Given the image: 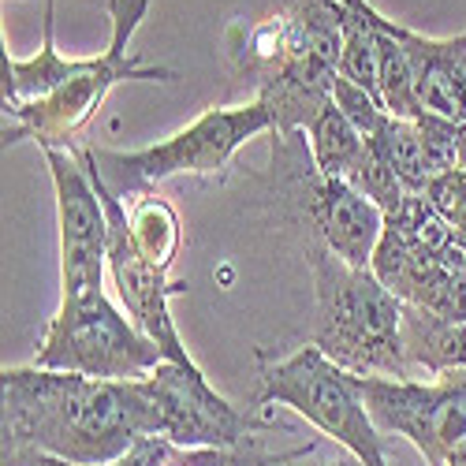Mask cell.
I'll return each mask as SVG.
<instances>
[{
    "label": "cell",
    "instance_id": "cell-1",
    "mask_svg": "<svg viewBox=\"0 0 466 466\" xmlns=\"http://www.w3.org/2000/svg\"><path fill=\"white\" fill-rule=\"evenodd\" d=\"M0 455H46L67 466H108L142 437H157L142 380H94L42 366L0 370Z\"/></svg>",
    "mask_w": 466,
    "mask_h": 466
},
{
    "label": "cell",
    "instance_id": "cell-2",
    "mask_svg": "<svg viewBox=\"0 0 466 466\" xmlns=\"http://www.w3.org/2000/svg\"><path fill=\"white\" fill-rule=\"evenodd\" d=\"M149 12V0H108L112 37L108 49L90 60H67L56 49V0H46V42L34 60L5 49V146L37 142L42 149H79L101 101L120 83H179L172 67H146L135 60L131 37Z\"/></svg>",
    "mask_w": 466,
    "mask_h": 466
},
{
    "label": "cell",
    "instance_id": "cell-3",
    "mask_svg": "<svg viewBox=\"0 0 466 466\" xmlns=\"http://www.w3.org/2000/svg\"><path fill=\"white\" fill-rule=\"evenodd\" d=\"M343 0H277L250 26H228V53L254 97L273 116V135L306 131L332 101L343 53Z\"/></svg>",
    "mask_w": 466,
    "mask_h": 466
},
{
    "label": "cell",
    "instance_id": "cell-4",
    "mask_svg": "<svg viewBox=\"0 0 466 466\" xmlns=\"http://www.w3.org/2000/svg\"><path fill=\"white\" fill-rule=\"evenodd\" d=\"M306 261L318 299L309 343L355 377L414 380L403 355V302L373 268L343 265L318 239H306Z\"/></svg>",
    "mask_w": 466,
    "mask_h": 466
},
{
    "label": "cell",
    "instance_id": "cell-5",
    "mask_svg": "<svg viewBox=\"0 0 466 466\" xmlns=\"http://www.w3.org/2000/svg\"><path fill=\"white\" fill-rule=\"evenodd\" d=\"M261 131H273V116H268L265 101L250 97L247 105H224V108L213 105L190 127L153 142L146 149L86 146V157L116 198L135 202L157 183L176 179V176L224 179L239 146H247Z\"/></svg>",
    "mask_w": 466,
    "mask_h": 466
},
{
    "label": "cell",
    "instance_id": "cell-6",
    "mask_svg": "<svg viewBox=\"0 0 466 466\" xmlns=\"http://www.w3.org/2000/svg\"><path fill=\"white\" fill-rule=\"evenodd\" d=\"M254 403L288 407L306 418L318 433L336 441L362 466H388L384 459V433L366 410V400L355 384V373L339 370L314 343H302L299 351L265 362L258 373Z\"/></svg>",
    "mask_w": 466,
    "mask_h": 466
},
{
    "label": "cell",
    "instance_id": "cell-7",
    "mask_svg": "<svg viewBox=\"0 0 466 466\" xmlns=\"http://www.w3.org/2000/svg\"><path fill=\"white\" fill-rule=\"evenodd\" d=\"M161 362V347L138 332V325L105 295V288L60 299L34 355V366L42 370L94 380H142Z\"/></svg>",
    "mask_w": 466,
    "mask_h": 466
},
{
    "label": "cell",
    "instance_id": "cell-8",
    "mask_svg": "<svg viewBox=\"0 0 466 466\" xmlns=\"http://www.w3.org/2000/svg\"><path fill=\"white\" fill-rule=\"evenodd\" d=\"M380 433H396L418 448L425 466H466V370L433 380L355 377Z\"/></svg>",
    "mask_w": 466,
    "mask_h": 466
},
{
    "label": "cell",
    "instance_id": "cell-9",
    "mask_svg": "<svg viewBox=\"0 0 466 466\" xmlns=\"http://www.w3.org/2000/svg\"><path fill=\"white\" fill-rule=\"evenodd\" d=\"M142 388L157 410V437L183 451H243L258 433V421L217 396L198 366L161 362Z\"/></svg>",
    "mask_w": 466,
    "mask_h": 466
},
{
    "label": "cell",
    "instance_id": "cell-10",
    "mask_svg": "<svg viewBox=\"0 0 466 466\" xmlns=\"http://www.w3.org/2000/svg\"><path fill=\"white\" fill-rule=\"evenodd\" d=\"M79 157L83 165L90 168L94 176V187L105 202V213H108V277H112V288L124 302V314L138 325L142 336H149L153 343L161 347L165 362H176V366H194L187 343L179 339V329L172 321V295L183 291L179 284L168 280L165 268H157L153 261L142 258V250L135 247V236H131V220H127V206L124 198L105 187V179L94 172L90 157H86V146H79Z\"/></svg>",
    "mask_w": 466,
    "mask_h": 466
},
{
    "label": "cell",
    "instance_id": "cell-11",
    "mask_svg": "<svg viewBox=\"0 0 466 466\" xmlns=\"http://www.w3.org/2000/svg\"><path fill=\"white\" fill-rule=\"evenodd\" d=\"M56 190L60 228V299L105 288L108 268V213L79 149H46Z\"/></svg>",
    "mask_w": 466,
    "mask_h": 466
},
{
    "label": "cell",
    "instance_id": "cell-12",
    "mask_svg": "<svg viewBox=\"0 0 466 466\" xmlns=\"http://www.w3.org/2000/svg\"><path fill=\"white\" fill-rule=\"evenodd\" d=\"M388 34L403 46L418 101L430 116L466 124V30L459 37H425L384 15Z\"/></svg>",
    "mask_w": 466,
    "mask_h": 466
},
{
    "label": "cell",
    "instance_id": "cell-13",
    "mask_svg": "<svg viewBox=\"0 0 466 466\" xmlns=\"http://www.w3.org/2000/svg\"><path fill=\"white\" fill-rule=\"evenodd\" d=\"M306 142H309V153H314L318 172L329 176V179L355 183L359 172H362L366 161H370L366 138H362L359 127L339 112L336 101H329V105L314 116V120H309Z\"/></svg>",
    "mask_w": 466,
    "mask_h": 466
},
{
    "label": "cell",
    "instance_id": "cell-14",
    "mask_svg": "<svg viewBox=\"0 0 466 466\" xmlns=\"http://www.w3.org/2000/svg\"><path fill=\"white\" fill-rule=\"evenodd\" d=\"M127 220H131V236H135V247L142 250V258L165 268V273H172V261L183 247V224H179L176 206L165 194L149 190L127 206Z\"/></svg>",
    "mask_w": 466,
    "mask_h": 466
},
{
    "label": "cell",
    "instance_id": "cell-15",
    "mask_svg": "<svg viewBox=\"0 0 466 466\" xmlns=\"http://www.w3.org/2000/svg\"><path fill=\"white\" fill-rule=\"evenodd\" d=\"M366 146L396 172V179L403 183L407 194H425V187L433 183V168H430V157H425V142H421L418 120L388 116L384 127L373 138H366Z\"/></svg>",
    "mask_w": 466,
    "mask_h": 466
},
{
    "label": "cell",
    "instance_id": "cell-16",
    "mask_svg": "<svg viewBox=\"0 0 466 466\" xmlns=\"http://www.w3.org/2000/svg\"><path fill=\"white\" fill-rule=\"evenodd\" d=\"M373 23H377V90H380V105H384L388 116H400V120H421L425 108H421L418 90H414L410 60L403 53V46L388 34L384 15L377 8H373Z\"/></svg>",
    "mask_w": 466,
    "mask_h": 466
},
{
    "label": "cell",
    "instance_id": "cell-17",
    "mask_svg": "<svg viewBox=\"0 0 466 466\" xmlns=\"http://www.w3.org/2000/svg\"><path fill=\"white\" fill-rule=\"evenodd\" d=\"M332 101L339 105V112L347 116V120H351V124L359 127V135H362V138H373V135L384 127V120H388L384 105H380L373 94L359 90L355 83L339 79V75H336V83H332Z\"/></svg>",
    "mask_w": 466,
    "mask_h": 466
},
{
    "label": "cell",
    "instance_id": "cell-18",
    "mask_svg": "<svg viewBox=\"0 0 466 466\" xmlns=\"http://www.w3.org/2000/svg\"><path fill=\"white\" fill-rule=\"evenodd\" d=\"M425 198L448 220V228H455L466 239V168H451V172L437 176L425 187Z\"/></svg>",
    "mask_w": 466,
    "mask_h": 466
},
{
    "label": "cell",
    "instance_id": "cell-19",
    "mask_svg": "<svg viewBox=\"0 0 466 466\" xmlns=\"http://www.w3.org/2000/svg\"><path fill=\"white\" fill-rule=\"evenodd\" d=\"M418 131H421V142H425V157H430L433 179L459 168V142H455V124L451 120H441V116L425 112L418 120Z\"/></svg>",
    "mask_w": 466,
    "mask_h": 466
},
{
    "label": "cell",
    "instance_id": "cell-20",
    "mask_svg": "<svg viewBox=\"0 0 466 466\" xmlns=\"http://www.w3.org/2000/svg\"><path fill=\"white\" fill-rule=\"evenodd\" d=\"M299 451H302V448H299ZM299 451H288V455H265V451H250V448H243L247 466H291ZM325 466H362V462L347 455V459H336V462H325Z\"/></svg>",
    "mask_w": 466,
    "mask_h": 466
},
{
    "label": "cell",
    "instance_id": "cell-21",
    "mask_svg": "<svg viewBox=\"0 0 466 466\" xmlns=\"http://www.w3.org/2000/svg\"><path fill=\"white\" fill-rule=\"evenodd\" d=\"M194 459H198V451H187L183 462H176V466H194Z\"/></svg>",
    "mask_w": 466,
    "mask_h": 466
}]
</instances>
